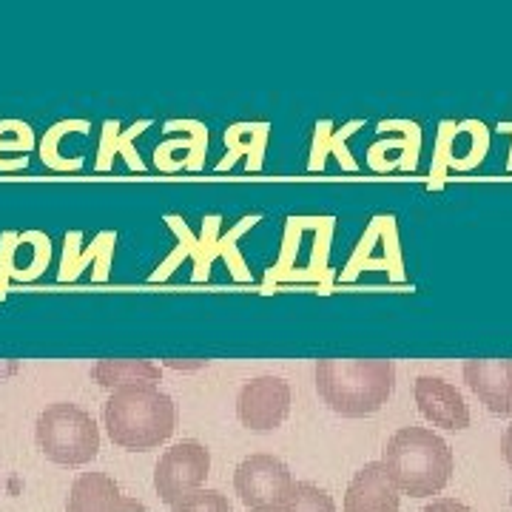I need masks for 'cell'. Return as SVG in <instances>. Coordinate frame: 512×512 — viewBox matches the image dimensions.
I'll return each mask as SVG.
<instances>
[{
	"mask_svg": "<svg viewBox=\"0 0 512 512\" xmlns=\"http://www.w3.org/2000/svg\"><path fill=\"white\" fill-rule=\"evenodd\" d=\"M396 387L390 359H319L316 393L342 419H365L379 413Z\"/></svg>",
	"mask_w": 512,
	"mask_h": 512,
	"instance_id": "obj_1",
	"label": "cell"
},
{
	"mask_svg": "<svg viewBox=\"0 0 512 512\" xmlns=\"http://www.w3.org/2000/svg\"><path fill=\"white\" fill-rule=\"evenodd\" d=\"M103 427L120 450H157L177 430V404L160 387H120L103 404Z\"/></svg>",
	"mask_w": 512,
	"mask_h": 512,
	"instance_id": "obj_2",
	"label": "cell"
},
{
	"mask_svg": "<svg viewBox=\"0 0 512 512\" xmlns=\"http://www.w3.org/2000/svg\"><path fill=\"white\" fill-rule=\"evenodd\" d=\"M382 464L399 493L430 498L450 484L456 458L450 444L430 427H402L384 444Z\"/></svg>",
	"mask_w": 512,
	"mask_h": 512,
	"instance_id": "obj_3",
	"label": "cell"
},
{
	"mask_svg": "<svg viewBox=\"0 0 512 512\" xmlns=\"http://www.w3.org/2000/svg\"><path fill=\"white\" fill-rule=\"evenodd\" d=\"M35 441L49 461L83 467L100 453V427L89 410L72 402H55L37 416Z\"/></svg>",
	"mask_w": 512,
	"mask_h": 512,
	"instance_id": "obj_4",
	"label": "cell"
},
{
	"mask_svg": "<svg viewBox=\"0 0 512 512\" xmlns=\"http://www.w3.org/2000/svg\"><path fill=\"white\" fill-rule=\"evenodd\" d=\"M293 484L288 464L271 453L242 458L234 473V490L251 512H282Z\"/></svg>",
	"mask_w": 512,
	"mask_h": 512,
	"instance_id": "obj_5",
	"label": "cell"
},
{
	"mask_svg": "<svg viewBox=\"0 0 512 512\" xmlns=\"http://www.w3.org/2000/svg\"><path fill=\"white\" fill-rule=\"evenodd\" d=\"M211 473V453L200 441L188 439L168 447L154 467V490L165 504H177L191 493L202 490Z\"/></svg>",
	"mask_w": 512,
	"mask_h": 512,
	"instance_id": "obj_6",
	"label": "cell"
},
{
	"mask_svg": "<svg viewBox=\"0 0 512 512\" xmlns=\"http://www.w3.org/2000/svg\"><path fill=\"white\" fill-rule=\"evenodd\" d=\"M291 413V384L279 376H256L242 384L237 396V419L254 433H271Z\"/></svg>",
	"mask_w": 512,
	"mask_h": 512,
	"instance_id": "obj_7",
	"label": "cell"
},
{
	"mask_svg": "<svg viewBox=\"0 0 512 512\" xmlns=\"http://www.w3.org/2000/svg\"><path fill=\"white\" fill-rule=\"evenodd\" d=\"M413 396L419 404V413L441 430H467L470 427V407L464 402L456 384L439 376H419L413 384Z\"/></svg>",
	"mask_w": 512,
	"mask_h": 512,
	"instance_id": "obj_8",
	"label": "cell"
},
{
	"mask_svg": "<svg viewBox=\"0 0 512 512\" xmlns=\"http://www.w3.org/2000/svg\"><path fill=\"white\" fill-rule=\"evenodd\" d=\"M464 382L493 416H512V359H467Z\"/></svg>",
	"mask_w": 512,
	"mask_h": 512,
	"instance_id": "obj_9",
	"label": "cell"
},
{
	"mask_svg": "<svg viewBox=\"0 0 512 512\" xmlns=\"http://www.w3.org/2000/svg\"><path fill=\"white\" fill-rule=\"evenodd\" d=\"M66 512H148L143 501L128 498L106 473H83L74 478Z\"/></svg>",
	"mask_w": 512,
	"mask_h": 512,
	"instance_id": "obj_10",
	"label": "cell"
},
{
	"mask_svg": "<svg viewBox=\"0 0 512 512\" xmlns=\"http://www.w3.org/2000/svg\"><path fill=\"white\" fill-rule=\"evenodd\" d=\"M402 493L382 461L365 464L345 493V512H399Z\"/></svg>",
	"mask_w": 512,
	"mask_h": 512,
	"instance_id": "obj_11",
	"label": "cell"
},
{
	"mask_svg": "<svg viewBox=\"0 0 512 512\" xmlns=\"http://www.w3.org/2000/svg\"><path fill=\"white\" fill-rule=\"evenodd\" d=\"M92 379L106 390L137 387V384L157 387L163 379V370L148 359H100L92 365Z\"/></svg>",
	"mask_w": 512,
	"mask_h": 512,
	"instance_id": "obj_12",
	"label": "cell"
},
{
	"mask_svg": "<svg viewBox=\"0 0 512 512\" xmlns=\"http://www.w3.org/2000/svg\"><path fill=\"white\" fill-rule=\"evenodd\" d=\"M80 234L74 231L66 237V251H63V271H60V282H69V279H77L89 268V262H97V276L94 279H106L109 276V259L114 254V242L117 237L114 234H100L94 239L92 248L80 251Z\"/></svg>",
	"mask_w": 512,
	"mask_h": 512,
	"instance_id": "obj_13",
	"label": "cell"
},
{
	"mask_svg": "<svg viewBox=\"0 0 512 512\" xmlns=\"http://www.w3.org/2000/svg\"><path fill=\"white\" fill-rule=\"evenodd\" d=\"M148 126H151V123L143 120V123H137V126H131L128 131L120 134V123H117V120H109V123L103 126V143H100L97 171H109L114 154H126V163L131 171H146L143 160H140V157H137V151L131 148V140H134L137 134H143Z\"/></svg>",
	"mask_w": 512,
	"mask_h": 512,
	"instance_id": "obj_14",
	"label": "cell"
},
{
	"mask_svg": "<svg viewBox=\"0 0 512 512\" xmlns=\"http://www.w3.org/2000/svg\"><path fill=\"white\" fill-rule=\"evenodd\" d=\"M225 143L231 146V154L220 163V168L234 165L239 154H248V171H259L262 168V151L268 143V123H239L231 131H225Z\"/></svg>",
	"mask_w": 512,
	"mask_h": 512,
	"instance_id": "obj_15",
	"label": "cell"
},
{
	"mask_svg": "<svg viewBox=\"0 0 512 512\" xmlns=\"http://www.w3.org/2000/svg\"><path fill=\"white\" fill-rule=\"evenodd\" d=\"M69 131L86 134L89 123L86 120H63V123H55V126L46 131V137L40 140V160H43L46 168H52V171H80L83 168V157H74V160H63L60 157V140Z\"/></svg>",
	"mask_w": 512,
	"mask_h": 512,
	"instance_id": "obj_16",
	"label": "cell"
},
{
	"mask_svg": "<svg viewBox=\"0 0 512 512\" xmlns=\"http://www.w3.org/2000/svg\"><path fill=\"white\" fill-rule=\"evenodd\" d=\"M282 512H336V504L328 490L316 487L311 481H296Z\"/></svg>",
	"mask_w": 512,
	"mask_h": 512,
	"instance_id": "obj_17",
	"label": "cell"
},
{
	"mask_svg": "<svg viewBox=\"0 0 512 512\" xmlns=\"http://www.w3.org/2000/svg\"><path fill=\"white\" fill-rule=\"evenodd\" d=\"M168 512H234L228 495H222L220 490H197L183 501H177Z\"/></svg>",
	"mask_w": 512,
	"mask_h": 512,
	"instance_id": "obj_18",
	"label": "cell"
},
{
	"mask_svg": "<svg viewBox=\"0 0 512 512\" xmlns=\"http://www.w3.org/2000/svg\"><path fill=\"white\" fill-rule=\"evenodd\" d=\"M18 234L6 231L0 239V299L6 296V285L12 282V274L18 271Z\"/></svg>",
	"mask_w": 512,
	"mask_h": 512,
	"instance_id": "obj_19",
	"label": "cell"
},
{
	"mask_svg": "<svg viewBox=\"0 0 512 512\" xmlns=\"http://www.w3.org/2000/svg\"><path fill=\"white\" fill-rule=\"evenodd\" d=\"M421 512H473L467 504H461L456 498H436L433 504H427Z\"/></svg>",
	"mask_w": 512,
	"mask_h": 512,
	"instance_id": "obj_20",
	"label": "cell"
},
{
	"mask_svg": "<svg viewBox=\"0 0 512 512\" xmlns=\"http://www.w3.org/2000/svg\"><path fill=\"white\" fill-rule=\"evenodd\" d=\"M208 362L205 359H197V362H185V359H168L165 362V367H174V370H200V367H205Z\"/></svg>",
	"mask_w": 512,
	"mask_h": 512,
	"instance_id": "obj_21",
	"label": "cell"
},
{
	"mask_svg": "<svg viewBox=\"0 0 512 512\" xmlns=\"http://www.w3.org/2000/svg\"><path fill=\"white\" fill-rule=\"evenodd\" d=\"M501 453H504V461L512 467V424L507 427V433H504V439H501Z\"/></svg>",
	"mask_w": 512,
	"mask_h": 512,
	"instance_id": "obj_22",
	"label": "cell"
}]
</instances>
